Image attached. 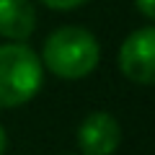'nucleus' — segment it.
I'll list each match as a JSON object with an SVG mask.
<instances>
[{"mask_svg": "<svg viewBox=\"0 0 155 155\" xmlns=\"http://www.w3.org/2000/svg\"><path fill=\"white\" fill-rule=\"evenodd\" d=\"M39 60L44 70L62 80H83L98 67L101 44L83 26H60L44 39Z\"/></svg>", "mask_w": 155, "mask_h": 155, "instance_id": "1", "label": "nucleus"}, {"mask_svg": "<svg viewBox=\"0 0 155 155\" xmlns=\"http://www.w3.org/2000/svg\"><path fill=\"white\" fill-rule=\"evenodd\" d=\"M44 65L26 41L0 44V109H18L41 91Z\"/></svg>", "mask_w": 155, "mask_h": 155, "instance_id": "2", "label": "nucleus"}, {"mask_svg": "<svg viewBox=\"0 0 155 155\" xmlns=\"http://www.w3.org/2000/svg\"><path fill=\"white\" fill-rule=\"evenodd\" d=\"M119 70L127 80L137 85H150L155 80V28L153 23L134 28L119 47Z\"/></svg>", "mask_w": 155, "mask_h": 155, "instance_id": "3", "label": "nucleus"}, {"mask_svg": "<svg viewBox=\"0 0 155 155\" xmlns=\"http://www.w3.org/2000/svg\"><path fill=\"white\" fill-rule=\"evenodd\" d=\"M122 142V127L106 111H91L78 127V147L83 155H114Z\"/></svg>", "mask_w": 155, "mask_h": 155, "instance_id": "4", "label": "nucleus"}, {"mask_svg": "<svg viewBox=\"0 0 155 155\" xmlns=\"http://www.w3.org/2000/svg\"><path fill=\"white\" fill-rule=\"evenodd\" d=\"M36 28V8L31 0H0V36L5 41H26Z\"/></svg>", "mask_w": 155, "mask_h": 155, "instance_id": "5", "label": "nucleus"}, {"mask_svg": "<svg viewBox=\"0 0 155 155\" xmlns=\"http://www.w3.org/2000/svg\"><path fill=\"white\" fill-rule=\"evenodd\" d=\"M41 5H47L49 11H75V8L85 5L88 0H39Z\"/></svg>", "mask_w": 155, "mask_h": 155, "instance_id": "6", "label": "nucleus"}, {"mask_svg": "<svg viewBox=\"0 0 155 155\" xmlns=\"http://www.w3.org/2000/svg\"><path fill=\"white\" fill-rule=\"evenodd\" d=\"M134 8L140 11V16H142L147 23L155 18V0H134Z\"/></svg>", "mask_w": 155, "mask_h": 155, "instance_id": "7", "label": "nucleus"}, {"mask_svg": "<svg viewBox=\"0 0 155 155\" xmlns=\"http://www.w3.org/2000/svg\"><path fill=\"white\" fill-rule=\"evenodd\" d=\"M5 150H8V132H5V127L0 124V155H5Z\"/></svg>", "mask_w": 155, "mask_h": 155, "instance_id": "8", "label": "nucleus"}]
</instances>
